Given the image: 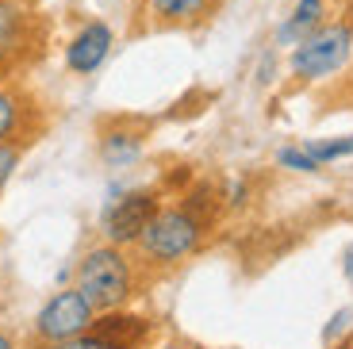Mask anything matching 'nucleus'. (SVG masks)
<instances>
[{"mask_svg":"<svg viewBox=\"0 0 353 349\" xmlns=\"http://www.w3.org/2000/svg\"><path fill=\"white\" fill-rule=\"evenodd\" d=\"M212 223H215L212 211L192 208L188 200L161 203L131 250L146 272L176 269V265H185L188 257H196L203 250V242L212 235Z\"/></svg>","mask_w":353,"mask_h":349,"instance_id":"1","label":"nucleus"},{"mask_svg":"<svg viewBox=\"0 0 353 349\" xmlns=\"http://www.w3.org/2000/svg\"><path fill=\"white\" fill-rule=\"evenodd\" d=\"M146 269L139 265L127 246H112V242H97L81 253V261L73 265V284L85 292V299L100 311H115L127 307L139 296Z\"/></svg>","mask_w":353,"mask_h":349,"instance_id":"2","label":"nucleus"},{"mask_svg":"<svg viewBox=\"0 0 353 349\" xmlns=\"http://www.w3.org/2000/svg\"><path fill=\"white\" fill-rule=\"evenodd\" d=\"M353 61V19H327L323 27H315L307 39L288 50V73L300 85H319V81L342 73Z\"/></svg>","mask_w":353,"mask_h":349,"instance_id":"3","label":"nucleus"},{"mask_svg":"<svg viewBox=\"0 0 353 349\" xmlns=\"http://www.w3.org/2000/svg\"><path fill=\"white\" fill-rule=\"evenodd\" d=\"M43 19L31 0H0V81L43 50Z\"/></svg>","mask_w":353,"mask_h":349,"instance_id":"4","label":"nucleus"},{"mask_svg":"<svg viewBox=\"0 0 353 349\" xmlns=\"http://www.w3.org/2000/svg\"><path fill=\"white\" fill-rule=\"evenodd\" d=\"M92 323H97V307L88 303L77 284H70L39 307L35 326H31V346H54V341L77 338V334L92 330Z\"/></svg>","mask_w":353,"mask_h":349,"instance_id":"5","label":"nucleus"},{"mask_svg":"<svg viewBox=\"0 0 353 349\" xmlns=\"http://www.w3.org/2000/svg\"><path fill=\"white\" fill-rule=\"evenodd\" d=\"M158 208H161L158 188H123V192H115L104 203V211H100V235H104V242L131 250Z\"/></svg>","mask_w":353,"mask_h":349,"instance_id":"6","label":"nucleus"},{"mask_svg":"<svg viewBox=\"0 0 353 349\" xmlns=\"http://www.w3.org/2000/svg\"><path fill=\"white\" fill-rule=\"evenodd\" d=\"M46 131V112L39 97L23 81L4 77L0 81V142L4 146H31Z\"/></svg>","mask_w":353,"mask_h":349,"instance_id":"7","label":"nucleus"},{"mask_svg":"<svg viewBox=\"0 0 353 349\" xmlns=\"http://www.w3.org/2000/svg\"><path fill=\"white\" fill-rule=\"evenodd\" d=\"M146 139H150V127L142 119H127V115H115V119L100 123L97 131V154L108 169L123 173V169L139 166L142 154H146Z\"/></svg>","mask_w":353,"mask_h":349,"instance_id":"8","label":"nucleus"},{"mask_svg":"<svg viewBox=\"0 0 353 349\" xmlns=\"http://www.w3.org/2000/svg\"><path fill=\"white\" fill-rule=\"evenodd\" d=\"M112 46H115L112 23H108V19H85V23L65 39L62 61L73 77H92V73L112 58Z\"/></svg>","mask_w":353,"mask_h":349,"instance_id":"9","label":"nucleus"},{"mask_svg":"<svg viewBox=\"0 0 353 349\" xmlns=\"http://www.w3.org/2000/svg\"><path fill=\"white\" fill-rule=\"evenodd\" d=\"M223 0H142L139 16L150 31H192L212 23Z\"/></svg>","mask_w":353,"mask_h":349,"instance_id":"10","label":"nucleus"},{"mask_svg":"<svg viewBox=\"0 0 353 349\" xmlns=\"http://www.w3.org/2000/svg\"><path fill=\"white\" fill-rule=\"evenodd\" d=\"M92 330L104 334V338H112V341H119L123 349H146L150 338H154V319L134 315V311H127V307H115V311H100L97 315Z\"/></svg>","mask_w":353,"mask_h":349,"instance_id":"11","label":"nucleus"},{"mask_svg":"<svg viewBox=\"0 0 353 349\" xmlns=\"http://www.w3.org/2000/svg\"><path fill=\"white\" fill-rule=\"evenodd\" d=\"M330 16H334V12H330V0H296L292 12L281 19V27L273 31V46L292 50V46L300 43V39H307L315 27L327 23Z\"/></svg>","mask_w":353,"mask_h":349,"instance_id":"12","label":"nucleus"},{"mask_svg":"<svg viewBox=\"0 0 353 349\" xmlns=\"http://www.w3.org/2000/svg\"><path fill=\"white\" fill-rule=\"evenodd\" d=\"M303 150L315 157L319 166H334L353 157V134H334V139H303Z\"/></svg>","mask_w":353,"mask_h":349,"instance_id":"13","label":"nucleus"},{"mask_svg":"<svg viewBox=\"0 0 353 349\" xmlns=\"http://www.w3.org/2000/svg\"><path fill=\"white\" fill-rule=\"evenodd\" d=\"M276 166L292 169V173H303V177H315V173H323V169H327V166H319L315 157L303 150V142H292V146L276 150Z\"/></svg>","mask_w":353,"mask_h":349,"instance_id":"14","label":"nucleus"},{"mask_svg":"<svg viewBox=\"0 0 353 349\" xmlns=\"http://www.w3.org/2000/svg\"><path fill=\"white\" fill-rule=\"evenodd\" d=\"M345 338H353V307L334 311V315H330V323L323 326V346H327V349L342 346Z\"/></svg>","mask_w":353,"mask_h":349,"instance_id":"15","label":"nucleus"},{"mask_svg":"<svg viewBox=\"0 0 353 349\" xmlns=\"http://www.w3.org/2000/svg\"><path fill=\"white\" fill-rule=\"evenodd\" d=\"M31 349H123V346L104 338V334H97V330H85V334H77V338L54 341V346H31Z\"/></svg>","mask_w":353,"mask_h":349,"instance_id":"16","label":"nucleus"},{"mask_svg":"<svg viewBox=\"0 0 353 349\" xmlns=\"http://www.w3.org/2000/svg\"><path fill=\"white\" fill-rule=\"evenodd\" d=\"M19 157H23V146H4V142H0V196H4V188H8V181L16 177V169H19Z\"/></svg>","mask_w":353,"mask_h":349,"instance_id":"17","label":"nucleus"},{"mask_svg":"<svg viewBox=\"0 0 353 349\" xmlns=\"http://www.w3.org/2000/svg\"><path fill=\"white\" fill-rule=\"evenodd\" d=\"M223 203H227L230 211H239L250 203V184L246 181H230L227 188H223Z\"/></svg>","mask_w":353,"mask_h":349,"instance_id":"18","label":"nucleus"},{"mask_svg":"<svg viewBox=\"0 0 353 349\" xmlns=\"http://www.w3.org/2000/svg\"><path fill=\"white\" fill-rule=\"evenodd\" d=\"M342 277L350 280V288H353V242L342 250Z\"/></svg>","mask_w":353,"mask_h":349,"instance_id":"19","label":"nucleus"},{"mask_svg":"<svg viewBox=\"0 0 353 349\" xmlns=\"http://www.w3.org/2000/svg\"><path fill=\"white\" fill-rule=\"evenodd\" d=\"M0 349H19V338L12 330H4V326H0Z\"/></svg>","mask_w":353,"mask_h":349,"instance_id":"20","label":"nucleus"},{"mask_svg":"<svg viewBox=\"0 0 353 349\" xmlns=\"http://www.w3.org/2000/svg\"><path fill=\"white\" fill-rule=\"evenodd\" d=\"M150 349H192V346H185V341H158V346H150Z\"/></svg>","mask_w":353,"mask_h":349,"instance_id":"21","label":"nucleus"},{"mask_svg":"<svg viewBox=\"0 0 353 349\" xmlns=\"http://www.w3.org/2000/svg\"><path fill=\"white\" fill-rule=\"evenodd\" d=\"M334 349H353V338H345L342 346H334Z\"/></svg>","mask_w":353,"mask_h":349,"instance_id":"22","label":"nucleus"}]
</instances>
